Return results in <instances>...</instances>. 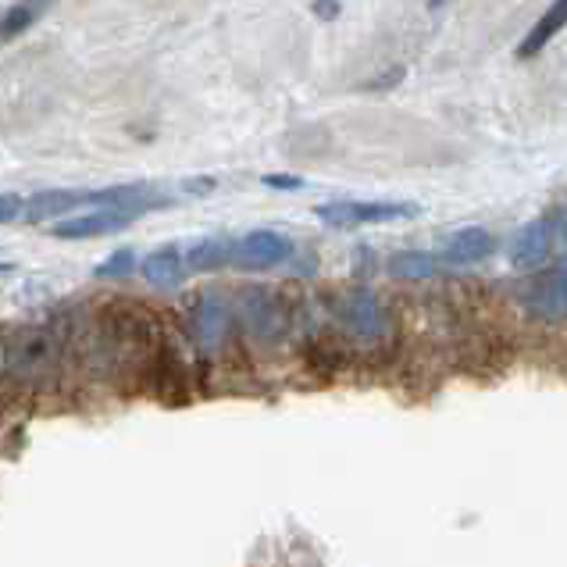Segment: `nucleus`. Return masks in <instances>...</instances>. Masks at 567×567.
<instances>
[{"label":"nucleus","instance_id":"f257e3e1","mask_svg":"<svg viewBox=\"0 0 567 567\" xmlns=\"http://www.w3.org/2000/svg\"><path fill=\"white\" fill-rule=\"evenodd\" d=\"M61 339L51 329H19L4 343V375L19 382H40L58 371Z\"/></svg>","mask_w":567,"mask_h":567},{"label":"nucleus","instance_id":"6e6552de","mask_svg":"<svg viewBox=\"0 0 567 567\" xmlns=\"http://www.w3.org/2000/svg\"><path fill=\"white\" fill-rule=\"evenodd\" d=\"M549 250H554V221L536 218L525 229H517V236L511 239V265L522 271L539 268L549 257Z\"/></svg>","mask_w":567,"mask_h":567},{"label":"nucleus","instance_id":"dca6fc26","mask_svg":"<svg viewBox=\"0 0 567 567\" xmlns=\"http://www.w3.org/2000/svg\"><path fill=\"white\" fill-rule=\"evenodd\" d=\"M51 4H54V0H19V4H11L4 11V22H0V37H4V43H11L14 37L29 32L47 11H51Z\"/></svg>","mask_w":567,"mask_h":567},{"label":"nucleus","instance_id":"f3484780","mask_svg":"<svg viewBox=\"0 0 567 567\" xmlns=\"http://www.w3.org/2000/svg\"><path fill=\"white\" fill-rule=\"evenodd\" d=\"M389 275L403 282H425L435 275V257L425 250H400L389 257Z\"/></svg>","mask_w":567,"mask_h":567},{"label":"nucleus","instance_id":"9b49d317","mask_svg":"<svg viewBox=\"0 0 567 567\" xmlns=\"http://www.w3.org/2000/svg\"><path fill=\"white\" fill-rule=\"evenodd\" d=\"M90 204L122 207V210H136V215H143V210H151V207H165L168 200H165V197H157L154 186H147V183H133V186L93 189V193H90Z\"/></svg>","mask_w":567,"mask_h":567},{"label":"nucleus","instance_id":"a211bd4d","mask_svg":"<svg viewBox=\"0 0 567 567\" xmlns=\"http://www.w3.org/2000/svg\"><path fill=\"white\" fill-rule=\"evenodd\" d=\"M136 271V254L128 250V247H122V250H115L107 257L104 265H96V279H128V275Z\"/></svg>","mask_w":567,"mask_h":567},{"label":"nucleus","instance_id":"1a4fd4ad","mask_svg":"<svg viewBox=\"0 0 567 567\" xmlns=\"http://www.w3.org/2000/svg\"><path fill=\"white\" fill-rule=\"evenodd\" d=\"M239 315L247 318V326L257 339H275L286 329L282 303L271 293H265V289H250V293L239 300Z\"/></svg>","mask_w":567,"mask_h":567},{"label":"nucleus","instance_id":"423d86ee","mask_svg":"<svg viewBox=\"0 0 567 567\" xmlns=\"http://www.w3.org/2000/svg\"><path fill=\"white\" fill-rule=\"evenodd\" d=\"M343 326L361 339H382L389 332V318L371 289H353L343 300Z\"/></svg>","mask_w":567,"mask_h":567},{"label":"nucleus","instance_id":"0eeeda50","mask_svg":"<svg viewBox=\"0 0 567 567\" xmlns=\"http://www.w3.org/2000/svg\"><path fill=\"white\" fill-rule=\"evenodd\" d=\"M140 215L136 210H122V207H104L93 210V215H79L72 221H58L54 236L58 239H93V236H107V233H122L128 229Z\"/></svg>","mask_w":567,"mask_h":567},{"label":"nucleus","instance_id":"6ab92c4d","mask_svg":"<svg viewBox=\"0 0 567 567\" xmlns=\"http://www.w3.org/2000/svg\"><path fill=\"white\" fill-rule=\"evenodd\" d=\"M403 75H408L403 69H389V72H382L379 79H368V83H364L361 90H364V93H385V90H396V86L403 83Z\"/></svg>","mask_w":567,"mask_h":567},{"label":"nucleus","instance_id":"9d476101","mask_svg":"<svg viewBox=\"0 0 567 567\" xmlns=\"http://www.w3.org/2000/svg\"><path fill=\"white\" fill-rule=\"evenodd\" d=\"M225 329H229V311H225V303L215 293H204L197 303V315H193V336H197L200 350H207V353L218 350L225 339Z\"/></svg>","mask_w":567,"mask_h":567},{"label":"nucleus","instance_id":"412c9836","mask_svg":"<svg viewBox=\"0 0 567 567\" xmlns=\"http://www.w3.org/2000/svg\"><path fill=\"white\" fill-rule=\"evenodd\" d=\"M261 183L268 189H303V179H297V175H261Z\"/></svg>","mask_w":567,"mask_h":567},{"label":"nucleus","instance_id":"39448f33","mask_svg":"<svg viewBox=\"0 0 567 567\" xmlns=\"http://www.w3.org/2000/svg\"><path fill=\"white\" fill-rule=\"evenodd\" d=\"M496 254V236L489 229H478V225H467V229L450 233L440 243V261L446 265H475V261H489Z\"/></svg>","mask_w":567,"mask_h":567},{"label":"nucleus","instance_id":"f8f14e48","mask_svg":"<svg viewBox=\"0 0 567 567\" xmlns=\"http://www.w3.org/2000/svg\"><path fill=\"white\" fill-rule=\"evenodd\" d=\"M186 268H189V261L183 257L179 247H157L154 254L143 257V279H147L151 286H157V289L183 286Z\"/></svg>","mask_w":567,"mask_h":567},{"label":"nucleus","instance_id":"5701e85b","mask_svg":"<svg viewBox=\"0 0 567 567\" xmlns=\"http://www.w3.org/2000/svg\"><path fill=\"white\" fill-rule=\"evenodd\" d=\"M557 233H560V239L567 243V210H564V215H560V225H557Z\"/></svg>","mask_w":567,"mask_h":567},{"label":"nucleus","instance_id":"ddd939ff","mask_svg":"<svg viewBox=\"0 0 567 567\" xmlns=\"http://www.w3.org/2000/svg\"><path fill=\"white\" fill-rule=\"evenodd\" d=\"M79 204H90V193H83V189H40L25 200L22 218L40 225L47 218H58V215H64V210L79 207Z\"/></svg>","mask_w":567,"mask_h":567},{"label":"nucleus","instance_id":"7ed1b4c3","mask_svg":"<svg viewBox=\"0 0 567 567\" xmlns=\"http://www.w3.org/2000/svg\"><path fill=\"white\" fill-rule=\"evenodd\" d=\"M293 254V243L282 233H271V229H254L236 243V261L239 268H275L289 261Z\"/></svg>","mask_w":567,"mask_h":567},{"label":"nucleus","instance_id":"4468645a","mask_svg":"<svg viewBox=\"0 0 567 567\" xmlns=\"http://www.w3.org/2000/svg\"><path fill=\"white\" fill-rule=\"evenodd\" d=\"M564 25H567V0H554V4L539 14V22L528 29V37L522 40V47H517V58L528 61V58L543 54L549 47V40H554Z\"/></svg>","mask_w":567,"mask_h":567},{"label":"nucleus","instance_id":"20e7f679","mask_svg":"<svg viewBox=\"0 0 567 567\" xmlns=\"http://www.w3.org/2000/svg\"><path fill=\"white\" fill-rule=\"evenodd\" d=\"M528 311L543 321H567V261L532 282Z\"/></svg>","mask_w":567,"mask_h":567},{"label":"nucleus","instance_id":"4be33fe9","mask_svg":"<svg viewBox=\"0 0 567 567\" xmlns=\"http://www.w3.org/2000/svg\"><path fill=\"white\" fill-rule=\"evenodd\" d=\"M311 11L321 22H332V19H339V0H311Z\"/></svg>","mask_w":567,"mask_h":567},{"label":"nucleus","instance_id":"f03ea898","mask_svg":"<svg viewBox=\"0 0 567 567\" xmlns=\"http://www.w3.org/2000/svg\"><path fill=\"white\" fill-rule=\"evenodd\" d=\"M417 204H393V200H343V204H321L318 218L332 229H353V225H382L396 218H417Z\"/></svg>","mask_w":567,"mask_h":567},{"label":"nucleus","instance_id":"aec40b11","mask_svg":"<svg viewBox=\"0 0 567 567\" xmlns=\"http://www.w3.org/2000/svg\"><path fill=\"white\" fill-rule=\"evenodd\" d=\"M19 210H25V200L19 197V193H4L0 197V221L11 225L14 218H19Z\"/></svg>","mask_w":567,"mask_h":567},{"label":"nucleus","instance_id":"2eb2a0df","mask_svg":"<svg viewBox=\"0 0 567 567\" xmlns=\"http://www.w3.org/2000/svg\"><path fill=\"white\" fill-rule=\"evenodd\" d=\"M186 261H189L193 271H218V268L236 261V243L225 239V236L200 239V243H193V247H189Z\"/></svg>","mask_w":567,"mask_h":567}]
</instances>
